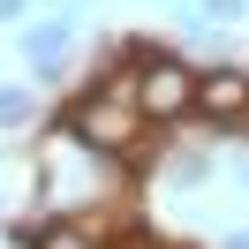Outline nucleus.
Returning <instances> with one entry per match:
<instances>
[{
    "label": "nucleus",
    "mask_w": 249,
    "mask_h": 249,
    "mask_svg": "<svg viewBox=\"0 0 249 249\" xmlns=\"http://www.w3.org/2000/svg\"><path fill=\"white\" fill-rule=\"evenodd\" d=\"M31 16V0H0V23H23Z\"/></svg>",
    "instance_id": "423d86ee"
},
{
    "label": "nucleus",
    "mask_w": 249,
    "mask_h": 249,
    "mask_svg": "<svg viewBox=\"0 0 249 249\" xmlns=\"http://www.w3.org/2000/svg\"><path fill=\"white\" fill-rule=\"evenodd\" d=\"M121 61L136 68V121L143 128H174L189 113V98H196V68L181 61V53H166V46H143V38H128L121 46Z\"/></svg>",
    "instance_id": "f257e3e1"
},
{
    "label": "nucleus",
    "mask_w": 249,
    "mask_h": 249,
    "mask_svg": "<svg viewBox=\"0 0 249 249\" xmlns=\"http://www.w3.org/2000/svg\"><path fill=\"white\" fill-rule=\"evenodd\" d=\"M121 249H159V242H151V234H128V242H121Z\"/></svg>",
    "instance_id": "6e6552de"
},
{
    "label": "nucleus",
    "mask_w": 249,
    "mask_h": 249,
    "mask_svg": "<svg viewBox=\"0 0 249 249\" xmlns=\"http://www.w3.org/2000/svg\"><path fill=\"white\" fill-rule=\"evenodd\" d=\"M68 38H76V23L68 16H53V23H23V61L31 68H53L68 53Z\"/></svg>",
    "instance_id": "7ed1b4c3"
},
{
    "label": "nucleus",
    "mask_w": 249,
    "mask_h": 249,
    "mask_svg": "<svg viewBox=\"0 0 249 249\" xmlns=\"http://www.w3.org/2000/svg\"><path fill=\"white\" fill-rule=\"evenodd\" d=\"M31 249H98V227L91 219H38Z\"/></svg>",
    "instance_id": "20e7f679"
},
{
    "label": "nucleus",
    "mask_w": 249,
    "mask_h": 249,
    "mask_svg": "<svg viewBox=\"0 0 249 249\" xmlns=\"http://www.w3.org/2000/svg\"><path fill=\"white\" fill-rule=\"evenodd\" d=\"M219 249H249V227H234V234H219Z\"/></svg>",
    "instance_id": "0eeeda50"
},
{
    "label": "nucleus",
    "mask_w": 249,
    "mask_h": 249,
    "mask_svg": "<svg viewBox=\"0 0 249 249\" xmlns=\"http://www.w3.org/2000/svg\"><path fill=\"white\" fill-rule=\"evenodd\" d=\"M189 113L212 121V128L249 121V68H196V98H189Z\"/></svg>",
    "instance_id": "f03ea898"
},
{
    "label": "nucleus",
    "mask_w": 249,
    "mask_h": 249,
    "mask_svg": "<svg viewBox=\"0 0 249 249\" xmlns=\"http://www.w3.org/2000/svg\"><path fill=\"white\" fill-rule=\"evenodd\" d=\"M189 8H196V0H189Z\"/></svg>",
    "instance_id": "1a4fd4ad"
},
{
    "label": "nucleus",
    "mask_w": 249,
    "mask_h": 249,
    "mask_svg": "<svg viewBox=\"0 0 249 249\" xmlns=\"http://www.w3.org/2000/svg\"><path fill=\"white\" fill-rule=\"evenodd\" d=\"M196 16L204 23H234V16H249V0H196Z\"/></svg>",
    "instance_id": "39448f33"
}]
</instances>
